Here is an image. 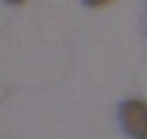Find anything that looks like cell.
<instances>
[{
    "instance_id": "obj_1",
    "label": "cell",
    "mask_w": 147,
    "mask_h": 139,
    "mask_svg": "<svg viewBox=\"0 0 147 139\" xmlns=\"http://www.w3.org/2000/svg\"><path fill=\"white\" fill-rule=\"evenodd\" d=\"M123 126L132 137L136 139H147V104L141 100H130L123 104L121 111Z\"/></svg>"
},
{
    "instance_id": "obj_2",
    "label": "cell",
    "mask_w": 147,
    "mask_h": 139,
    "mask_svg": "<svg viewBox=\"0 0 147 139\" xmlns=\"http://www.w3.org/2000/svg\"><path fill=\"white\" fill-rule=\"evenodd\" d=\"M91 7H104V5H108L110 0H87Z\"/></svg>"
},
{
    "instance_id": "obj_3",
    "label": "cell",
    "mask_w": 147,
    "mask_h": 139,
    "mask_svg": "<svg viewBox=\"0 0 147 139\" xmlns=\"http://www.w3.org/2000/svg\"><path fill=\"white\" fill-rule=\"evenodd\" d=\"M5 2H9V5H22L24 0H5Z\"/></svg>"
}]
</instances>
